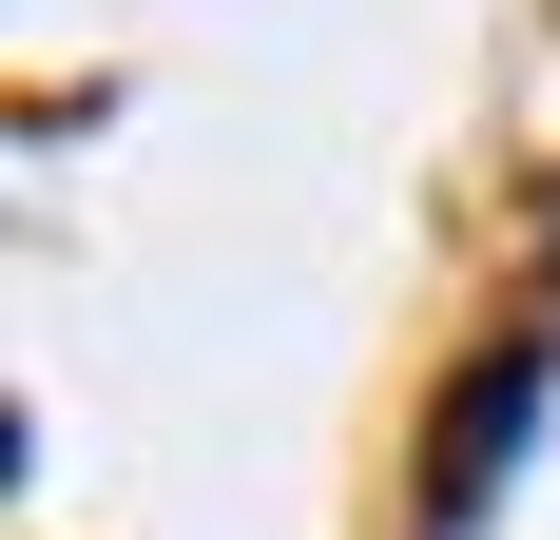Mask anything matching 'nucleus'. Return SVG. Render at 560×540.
Returning <instances> with one entry per match:
<instances>
[{"instance_id":"nucleus-1","label":"nucleus","mask_w":560,"mask_h":540,"mask_svg":"<svg viewBox=\"0 0 560 540\" xmlns=\"http://www.w3.org/2000/svg\"><path fill=\"white\" fill-rule=\"evenodd\" d=\"M541 386H560V348H503V367H464V406H445V463H425V502H445V521H464V502H483V483L522 463Z\"/></svg>"}]
</instances>
